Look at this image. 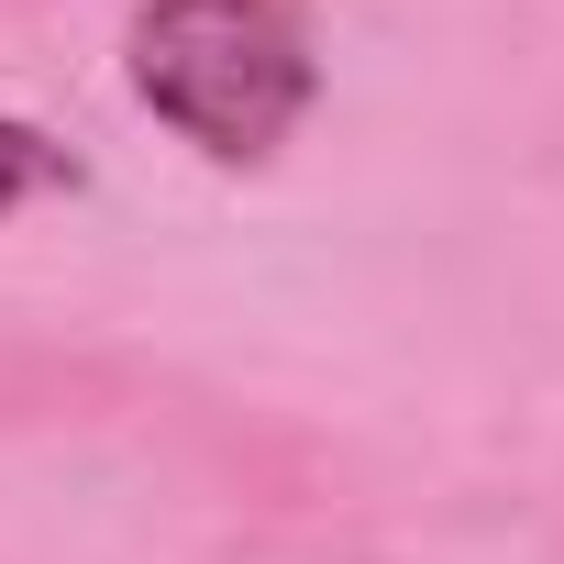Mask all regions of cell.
I'll return each instance as SVG.
<instances>
[{"label":"cell","mask_w":564,"mask_h":564,"mask_svg":"<svg viewBox=\"0 0 564 564\" xmlns=\"http://www.w3.org/2000/svg\"><path fill=\"white\" fill-rule=\"evenodd\" d=\"M56 188H78V155L56 133H34V122L0 111V221H12L23 199H56Z\"/></svg>","instance_id":"obj_2"},{"label":"cell","mask_w":564,"mask_h":564,"mask_svg":"<svg viewBox=\"0 0 564 564\" xmlns=\"http://www.w3.org/2000/svg\"><path fill=\"white\" fill-rule=\"evenodd\" d=\"M122 78L210 166H265L322 100L311 0H144L122 34Z\"/></svg>","instance_id":"obj_1"}]
</instances>
